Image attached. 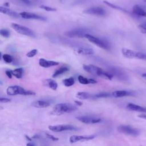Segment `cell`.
Segmentation results:
<instances>
[{"instance_id":"9","label":"cell","mask_w":146,"mask_h":146,"mask_svg":"<svg viewBox=\"0 0 146 146\" xmlns=\"http://www.w3.org/2000/svg\"><path fill=\"white\" fill-rule=\"evenodd\" d=\"M79 121L85 124H96L102 121V119L99 117L90 116V115H83L79 116L76 117Z\"/></svg>"},{"instance_id":"10","label":"cell","mask_w":146,"mask_h":146,"mask_svg":"<svg viewBox=\"0 0 146 146\" xmlns=\"http://www.w3.org/2000/svg\"><path fill=\"white\" fill-rule=\"evenodd\" d=\"M83 12L87 14L98 16H104L106 14V11L102 7L99 6L89 7L84 10Z\"/></svg>"},{"instance_id":"19","label":"cell","mask_w":146,"mask_h":146,"mask_svg":"<svg viewBox=\"0 0 146 146\" xmlns=\"http://www.w3.org/2000/svg\"><path fill=\"white\" fill-rule=\"evenodd\" d=\"M126 108L131 111H136V112H140L143 113H146V108L143 107L141 106H140L139 105L133 104V103H128L127 105Z\"/></svg>"},{"instance_id":"24","label":"cell","mask_w":146,"mask_h":146,"mask_svg":"<svg viewBox=\"0 0 146 146\" xmlns=\"http://www.w3.org/2000/svg\"><path fill=\"white\" fill-rule=\"evenodd\" d=\"M68 70H69V68L67 67L62 66L55 71V72H54L52 76V78H56V77L63 74V73L68 71Z\"/></svg>"},{"instance_id":"33","label":"cell","mask_w":146,"mask_h":146,"mask_svg":"<svg viewBox=\"0 0 146 146\" xmlns=\"http://www.w3.org/2000/svg\"><path fill=\"white\" fill-rule=\"evenodd\" d=\"M38 52V50L36 49H33L29 52H28L26 54V56L29 58H32L34 57Z\"/></svg>"},{"instance_id":"8","label":"cell","mask_w":146,"mask_h":146,"mask_svg":"<svg viewBox=\"0 0 146 146\" xmlns=\"http://www.w3.org/2000/svg\"><path fill=\"white\" fill-rule=\"evenodd\" d=\"M48 129L55 132H60L66 131H75L78 128L71 124H59L55 125H49Z\"/></svg>"},{"instance_id":"2","label":"cell","mask_w":146,"mask_h":146,"mask_svg":"<svg viewBox=\"0 0 146 146\" xmlns=\"http://www.w3.org/2000/svg\"><path fill=\"white\" fill-rule=\"evenodd\" d=\"M77 110L76 106L70 103H59L54 106L51 113L55 115H61L66 113H70Z\"/></svg>"},{"instance_id":"6","label":"cell","mask_w":146,"mask_h":146,"mask_svg":"<svg viewBox=\"0 0 146 146\" xmlns=\"http://www.w3.org/2000/svg\"><path fill=\"white\" fill-rule=\"evenodd\" d=\"M11 27L18 33L24 35L26 36H28L30 37H35V35L34 33L29 28L25 27L24 26L20 25L19 24L13 23H11Z\"/></svg>"},{"instance_id":"25","label":"cell","mask_w":146,"mask_h":146,"mask_svg":"<svg viewBox=\"0 0 146 146\" xmlns=\"http://www.w3.org/2000/svg\"><path fill=\"white\" fill-rule=\"evenodd\" d=\"M11 71L12 75L18 79H21L23 76V68L21 67L15 68L13 70H11Z\"/></svg>"},{"instance_id":"42","label":"cell","mask_w":146,"mask_h":146,"mask_svg":"<svg viewBox=\"0 0 146 146\" xmlns=\"http://www.w3.org/2000/svg\"><path fill=\"white\" fill-rule=\"evenodd\" d=\"M4 6H5V7H9V3L8 2H6L5 3H4Z\"/></svg>"},{"instance_id":"16","label":"cell","mask_w":146,"mask_h":146,"mask_svg":"<svg viewBox=\"0 0 146 146\" xmlns=\"http://www.w3.org/2000/svg\"><path fill=\"white\" fill-rule=\"evenodd\" d=\"M59 64V62L53 60H48L43 58H40L39 60V64L40 66L43 68H48L52 66H58Z\"/></svg>"},{"instance_id":"14","label":"cell","mask_w":146,"mask_h":146,"mask_svg":"<svg viewBox=\"0 0 146 146\" xmlns=\"http://www.w3.org/2000/svg\"><path fill=\"white\" fill-rule=\"evenodd\" d=\"M132 13L136 16L146 17V7L139 5H135L132 7Z\"/></svg>"},{"instance_id":"21","label":"cell","mask_w":146,"mask_h":146,"mask_svg":"<svg viewBox=\"0 0 146 146\" xmlns=\"http://www.w3.org/2000/svg\"><path fill=\"white\" fill-rule=\"evenodd\" d=\"M43 84L52 90H56L58 88V84L56 82L51 79H47L44 80Z\"/></svg>"},{"instance_id":"13","label":"cell","mask_w":146,"mask_h":146,"mask_svg":"<svg viewBox=\"0 0 146 146\" xmlns=\"http://www.w3.org/2000/svg\"><path fill=\"white\" fill-rule=\"evenodd\" d=\"M87 33L84 29H74L68 31H67L64 34L68 37H84V35Z\"/></svg>"},{"instance_id":"34","label":"cell","mask_w":146,"mask_h":146,"mask_svg":"<svg viewBox=\"0 0 146 146\" xmlns=\"http://www.w3.org/2000/svg\"><path fill=\"white\" fill-rule=\"evenodd\" d=\"M46 137H47L48 139H50L51 140H52V141H58V140H59V139H58V137H55V136H53L52 135L50 134V133H46Z\"/></svg>"},{"instance_id":"15","label":"cell","mask_w":146,"mask_h":146,"mask_svg":"<svg viewBox=\"0 0 146 146\" xmlns=\"http://www.w3.org/2000/svg\"><path fill=\"white\" fill-rule=\"evenodd\" d=\"M31 104L35 108H43L50 106L51 102L47 100H36L33 101Z\"/></svg>"},{"instance_id":"23","label":"cell","mask_w":146,"mask_h":146,"mask_svg":"<svg viewBox=\"0 0 146 146\" xmlns=\"http://www.w3.org/2000/svg\"><path fill=\"white\" fill-rule=\"evenodd\" d=\"M76 97L80 100H85L93 98V95L87 92H78L76 95Z\"/></svg>"},{"instance_id":"28","label":"cell","mask_w":146,"mask_h":146,"mask_svg":"<svg viewBox=\"0 0 146 146\" xmlns=\"http://www.w3.org/2000/svg\"><path fill=\"white\" fill-rule=\"evenodd\" d=\"M103 2H104L106 5H107V6H108L109 7H111V8H113V9H117V10H121V11H124V12L128 13L127 11H126V10H124V9H122V8L120 7H118V6H115V5H114L113 4H112V3H111L109 2H108V1H104Z\"/></svg>"},{"instance_id":"20","label":"cell","mask_w":146,"mask_h":146,"mask_svg":"<svg viewBox=\"0 0 146 146\" xmlns=\"http://www.w3.org/2000/svg\"><path fill=\"white\" fill-rule=\"evenodd\" d=\"M0 12L1 13L6 14L9 16H10V17H12L14 18H18L20 17L19 14L17 13V12H15L10 9H8V8H7L6 7H3V6L0 7Z\"/></svg>"},{"instance_id":"4","label":"cell","mask_w":146,"mask_h":146,"mask_svg":"<svg viewBox=\"0 0 146 146\" xmlns=\"http://www.w3.org/2000/svg\"><path fill=\"white\" fill-rule=\"evenodd\" d=\"M123 55L127 58L129 59H137L146 60V54L130 50L127 48H123L121 49Z\"/></svg>"},{"instance_id":"1","label":"cell","mask_w":146,"mask_h":146,"mask_svg":"<svg viewBox=\"0 0 146 146\" xmlns=\"http://www.w3.org/2000/svg\"><path fill=\"white\" fill-rule=\"evenodd\" d=\"M83 68L87 72L104 79L111 80L113 76L112 74L106 72L102 68L93 64H83Z\"/></svg>"},{"instance_id":"26","label":"cell","mask_w":146,"mask_h":146,"mask_svg":"<svg viewBox=\"0 0 146 146\" xmlns=\"http://www.w3.org/2000/svg\"><path fill=\"white\" fill-rule=\"evenodd\" d=\"M63 84L66 87H70L74 84L75 80L73 77H70L68 78H66L63 80Z\"/></svg>"},{"instance_id":"22","label":"cell","mask_w":146,"mask_h":146,"mask_svg":"<svg viewBox=\"0 0 146 146\" xmlns=\"http://www.w3.org/2000/svg\"><path fill=\"white\" fill-rule=\"evenodd\" d=\"M79 82L82 84H95L96 83V81L93 79H88L83 76L82 75H79L78 77Z\"/></svg>"},{"instance_id":"35","label":"cell","mask_w":146,"mask_h":146,"mask_svg":"<svg viewBox=\"0 0 146 146\" xmlns=\"http://www.w3.org/2000/svg\"><path fill=\"white\" fill-rule=\"evenodd\" d=\"M11 101L10 99L7 98H2L1 97L0 98V102L2 103H8L10 102Z\"/></svg>"},{"instance_id":"32","label":"cell","mask_w":146,"mask_h":146,"mask_svg":"<svg viewBox=\"0 0 146 146\" xmlns=\"http://www.w3.org/2000/svg\"><path fill=\"white\" fill-rule=\"evenodd\" d=\"M40 8L46 10V11H56V9L55 8H54V7H50V6H45V5H42L40 6Z\"/></svg>"},{"instance_id":"31","label":"cell","mask_w":146,"mask_h":146,"mask_svg":"<svg viewBox=\"0 0 146 146\" xmlns=\"http://www.w3.org/2000/svg\"><path fill=\"white\" fill-rule=\"evenodd\" d=\"M138 29L143 34H146V22H144L138 26Z\"/></svg>"},{"instance_id":"39","label":"cell","mask_w":146,"mask_h":146,"mask_svg":"<svg viewBox=\"0 0 146 146\" xmlns=\"http://www.w3.org/2000/svg\"><path fill=\"white\" fill-rule=\"evenodd\" d=\"M26 146H35V145L33 142H29L26 144Z\"/></svg>"},{"instance_id":"7","label":"cell","mask_w":146,"mask_h":146,"mask_svg":"<svg viewBox=\"0 0 146 146\" xmlns=\"http://www.w3.org/2000/svg\"><path fill=\"white\" fill-rule=\"evenodd\" d=\"M117 131L120 133L132 136H137L140 133L138 129L127 125H120L118 126Z\"/></svg>"},{"instance_id":"30","label":"cell","mask_w":146,"mask_h":146,"mask_svg":"<svg viewBox=\"0 0 146 146\" xmlns=\"http://www.w3.org/2000/svg\"><path fill=\"white\" fill-rule=\"evenodd\" d=\"M0 34L1 36L5 38H9L10 36V33L9 30L6 29H2L0 30Z\"/></svg>"},{"instance_id":"44","label":"cell","mask_w":146,"mask_h":146,"mask_svg":"<svg viewBox=\"0 0 146 146\" xmlns=\"http://www.w3.org/2000/svg\"><path fill=\"white\" fill-rule=\"evenodd\" d=\"M143 1H145V2H146V0H143Z\"/></svg>"},{"instance_id":"38","label":"cell","mask_w":146,"mask_h":146,"mask_svg":"<svg viewBox=\"0 0 146 146\" xmlns=\"http://www.w3.org/2000/svg\"><path fill=\"white\" fill-rule=\"evenodd\" d=\"M138 117H140V118H142V119H146V114L145 113H143L142 114H140V115H138Z\"/></svg>"},{"instance_id":"40","label":"cell","mask_w":146,"mask_h":146,"mask_svg":"<svg viewBox=\"0 0 146 146\" xmlns=\"http://www.w3.org/2000/svg\"><path fill=\"white\" fill-rule=\"evenodd\" d=\"M25 137H26V139L29 141H31V140H32V138L31 137H29V136H27V135H25Z\"/></svg>"},{"instance_id":"36","label":"cell","mask_w":146,"mask_h":146,"mask_svg":"<svg viewBox=\"0 0 146 146\" xmlns=\"http://www.w3.org/2000/svg\"><path fill=\"white\" fill-rule=\"evenodd\" d=\"M5 74H6V75H7V76L8 78H12L13 75H12V73H11V71L7 70V71H6Z\"/></svg>"},{"instance_id":"17","label":"cell","mask_w":146,"mask_h":146,"mask_svg":"<svg viewBox=\"0 0 146 146\" xmlns=\"http://www.w3.org/2000/svg\"><path fill=\"white\" fill-rule=\"evenodd\" d=\"M112 96L114 98H121L124 96H133L135 94L134 92L125 91V90H118L113 91L111 93Z\"/></svg>"},{"instance_id":"41","label":"cell","mask_w":146,"mask_h":146,"mask_svg":"<svg viewBox=\"0 0 146 146\" xmlns=\"http://www.w3.org/2000/svg\"><path fill=\"white\" fill-rule=\"evenodd\" d=\"M21 1H22L23 2L26 3V4H30V1L29 0H20Z\"/></svg>"},{"instance_id":"37","label":"cell","mask_w":146,"mask_h":146,"mask_svg":"<svg viewBox=\"0 0 146 146\" xmlns=\"http://www.w3.org/2000/svg\"><path fill=\"white\" fill-rule=\"evenodd\" d=\"M74 103H75V105L79 106H81L83 104V103L80 101H79V100H75Z\"/></svg>"},{"instance_id":"3","label":"cell","mask_w":146,"mask_h":146,"mask_svg":"<svg viewBox=\"0 0 146 146\" xmlns=\"http://www.w3.org/2000/svg\"><path fill=\"white\" fill-rule=\"evenodd\" d=\"M6 93L8 95L14 96L17 95H35V93L33 91L26 90L23 87L19 86H11L7 87Z\"/></svg>"},{"instance_id":"29","label":"cell","mask_w":146,"mask_h":146,"mask_svg":"<svg viewBox=\"0 0 146 146\" xmlns=\"http://www.w3.org/2000/svg\"><path fill=\"white\" fill-rule=\"evenodd\" d=\"M2 58L3 59V60L7 63H10L13 62V57L9 55V54H3L2 56Z\"/></svg>"},{"instance_id":"43","label":"cell","mask_w":146,"mask_h":146,"mask_svg":"<svg viewBox=\"0 0 146 146\" xmlns=\"http://www.w3.org/2000/svg\"><path fill=\"white\" fill-rule=\"evenodd\" d=\"M142 76H143V77H144V78H146V73L143 74H142Z\"/></svg>"},{"instance_id":"11","label":"cell","mask_w":146,"mask_h":146,"mask_svg":"<svg viewBox=\"0 0 146 146\" xmlns=\"http://www.w3.org/2000/svg\"><path fill=\"white\" fill-rule=\"evenodd\" d=\"M95 137L94 135H72L69 139L71 143H75L78 141H86L94 139Z\"/></svg>"},{"instance_id":"27","label":"cell","mask_w":146,"mask_h":146,"mask_svg":"<svg viewBox=\"0 0 146 146\" xmlns=\"http://www.w3.org/2000/svg\"><path fill=\"white\" fill-rule=\"evenodd\" d=\"M112 96V94L108 92H100L93 95V98H109Z\"/></svg>"},{"instance_id":"12","label":"cell","mask_w":146,"mask_h":146,"mask_svg":"<svg viewBox=\"0 0 146 146\" xmlns=\"http://www.w3.org/2000/svg\"><path fill=\"white\" fill-rule=\"evenodd\" d=\"M19 14V15L21 17H22L23 19H36V20H40V21L46 20V18L45 17L35 14L34 13H32L23 11Z\"/></svg>"},{"instance_id":"18","label":"cell","mask_w":146,"mask_h":146,"mask_svg":"<svg viewBox=\"0 0 146 146\" xmlns=\"http://www.w3.org/2000/svg\"><path fill=\"white\" fill-rule=\"evenodd\" d=\"M74 51L78 54L83 55H90L94 54V51L93 49L90 48L86 47H78L74 50Z\"/></svg>"},{"instance_id":"5","label":"cell","mask_w":146,"mask_h":146,"mask_svg":"<svg viewBox=\"0 0 146 146\" xmlns=\"http://www.w3.org/2000/svg\"><path fill=\"white\" fill-rule=\"evenodd\" d=\"M84 38H86L88 41L94 43V44L96 45L97 46L99 47L100 48H103L105 50H108L110 48V44L106 40L99 39L97 37H95V36H94L91 34H87V33L84 35Z\"/></svg>"}]
</instances>
